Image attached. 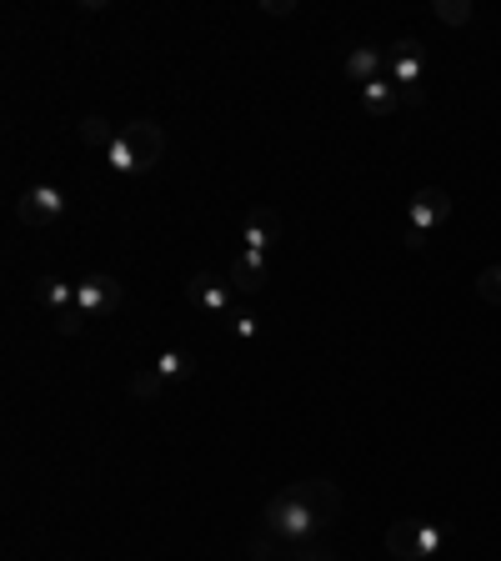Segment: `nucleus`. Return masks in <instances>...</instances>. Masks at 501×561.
<instances>
[{"label":"nucleus","instance_id":"obj_16","mask_svg":"<svg viewBox=\"0 0 501 561\" xmlns=\"http://www.w3.org/2000/svg\"><path fill=\"white\" fill-rule=\"evenodd\" d=\"M441 546H446V531H441L436 521H416V561L436 556Z\"/></svg>","mask_w":501,"mask_h":561},{"label":"nucleus","instance_id":"obj_2","mask_svg":"<svg viewBox=\"0 0 501 561\" xmlns=\"http://www.w3.org/2000/svg\"><path fill=\"white\" fill-rule=\"evenodd\" d=\"M121 146L131 151L136 176H141V171L161 166V156H166V131H161V121H126V126H121Z\"/></svg>","mask_w":501,"mask_h":561},{"label":"nucleus","instance_id":"obj_22","mask_svg":"<svg viewBox=\"0 0 501 561\" xmlns=\"http://www.w3.org/2000/svg\"><path fill=\"white\" fill-rule=\"evenodd\" d=\"M291 561H336V551H326V546H306V541H296V546H291Z\"/></svg>","mask_w":501,"mask_h":561},{"label":"nucleus","instance_id":"obj_5","mask_svg":"<svg viewBox=\"0 0 501 561\" xmlns=\"http://www.w3.org/2000/svg\"><path fill=\"white\" fill-rule=\"evenodd\" d=\"M126 301V286L116 281V276H86V281H76V306L86 311V316H106V311H116Z\"/></svg>","mask_w":501,"mask_h":561},{"label":"nucleus","instance_id":"obj_7","mask_svg":"<svg viewBox=\"0 0 501 561\" xmlns=\"http://www.w3.org/2000/svg\"><path fill=\"white\" fill-rule=\"evenodd\" d=\"M186 301H196L201 311H226L231 316V286L221 276H211V271H196L186 281Z\"/></svg>","mask_w":501,"mask_h":561},{"label":"nucleus","instance_id":"obj_9","mask_svg":"<svg viewBox=\"0 0 501 561\" xmlns=\"http://www.w3.org/2000/svg\"><path fill=\"white\" fill-rule=\"evenodd\" d=\"M281 241V216L276 211H256L251 221H246V231H241V251H271Z\"/></svg>","mask_w":501,"mask_h":561},{"label":"nucleus","instance_id":"obj_10","mask_svg":"<svg viewBox=\"0 0 501 561\" xmlns=\"http://www.w3.org/2000/svg\"><path fill=\"white\" fill-rule=\"evenodd\" d=\"M261 286H266V256H261V251H236V266H231V291L256 296Z\"/></svg>","mask_w":501,"mask_h":561},{"label":"nucleus","instance_id":"obj_26","mask_svg":"<svg viewBox=\"0 0 501 561\" xmlns=\"http://www.w3.org/2000/svg\"><path fill=\"white\" fill-rule=\"evenodd\" d=\"M426 96H421V86H411V91H401V106H421Z\"/></svg>","mask_w":501,"mask_h":561},{"label":"nucleus","instance_id":"obj_6","mask_svg":"<svg viewBox=\"0 0 501 561\" xmlns=\"http://www.w3.org/2000/svg\"><path fill=\"white\" fill-rule=\"evenodd\" d=\"M16 216H21L26 226H51V221L66 216V196H61L56 186H31V191L16 201Z\"/></svg>","mask_w":501,"mask_h":561},{"label":"nucleus","instance_id":"obj_20","mask_svg":"<svg viewBox=\"0 0 501 561\" xmlns=\"http://www.w3.org/2000/svg\"><path fill=\"white\" fill-rule=\"evenodd\" d=\"M476 296L491 301V306H501V266H491V271L476 276Z\"/></svg>","mask_w":501,"mask_h":561},{"label":"nucleus","instance_id":"obj_19","mask_svg":"<svg viewBox=\"0 0 501 561\" xmlns=\"http://www.w3.org/2000/svg\"><path fill=\"white\" fill-rule=\"evenodd\" d=\"M436 21H446V26H466L471 21V6H461V0H436Z\"/></svg>","mask_w":501,"mask_h":561},{"label":"nucleus","instance_id":"obj_11","mask_svg":"<svg viewBox=\"0 0 501 561\" xmlns=\"http://www.w3.org/2000/svg\"><path fill=\"white\" fill-rule=\"evenodd\" d=\"M346 76H351L356 86L381 81V76H386V51H376V46H356V51L346 56Z\"/></svg>","mask_w":501,"mask_h":561},{"label":"nucleus","instance_id":"obj_4","mask_svg":"<svg viewBox=\"0 0 501 561\" xmlns=\"http://www.w3.org/2000/svg\"><path fill=\"white\" fill-rule=\"evenodd\" d=\"M446 216H451V196H446L441 186H421V191L411 196L406 226H411V231H421V236H431V231H436Z\"/></svg>","mask_w":501,"mask_h":561},{"label":"nucleus","instance_id":"obj_13","mask_svg":"<svg viewBox=\"0 0 501 561\" xmlns=\"http://www.w3.org/2000/svg\"><path fill=\"white\" fill-rule=\"evenodd\" d=\"M81 141H86V146H101V151H111V146L121 141V126H111L106 116H86V121H81Z\"/></svg>","mask_w":501,"mask_h":561},{"label":"nucleus","instance_id":"obj_25","mask_svg":"<svg viewBox=\"0 0 501 561\" xmlns=\"http://www.w3.org/2000/svg\"><path fill=\"white\" fill-rule=\"evenodd\" d=\"M251 556H256V561H276V546H271L266 536H256V541H251Z\"/></svg>","mask_w":501,"mask_h":561},{"label":"nucleus","instance_id":"obj_21","mask_svg":"<svg viewBox=\"0 0 501 561\" xmlns=\"http://www.w3.org/2000/svg\"><path fill=\"white\" fill-rule=\"evenodd\" d=\"M86 331V311L71 306V311H56V336H81Z\"/></svg>","mask_w":501,"mask_h":561},{"label":"nucleus","instance_id":"obj_15","mask_svg":"<svg viewBox=\"0 0 501 561\" xmlns=\"http://www.w3.org/2000/svg\"><path fill=\"white\" fill-rule=\"evenodd\" d=\"M41 296H46L51 311H71V306H76V286L61 281V276H46V281H41Z\"/></svg>","mask_w":501,"mask_h":561},{"label":"nucleus","instance_id":"obj_3","mask_svg":"<svg viewBox=\"0 0 501 561\" xmlns=\"http://www.w3.org/2000/svg\"><path fill=\"white\" fill-rule=\"evenodd\" d=\"M421 76H426V56H421V46H416L411 36L396 41V46L386 51V81H391L396 91H411Z\"/></svg>","mask_w":501,"mask_h":561},{"label":"nucleus","instance_id":"obj_23","mask_svg":"<svg viewBox=\"0 0 501 561\" xmlns=\"http://www.w3.org/2000/svg\"><path fill=\"white\" fill-rule=\"evenodd\" d=\"M231 331H236V336H256V311L236 306V311H231Z\"/></svg>","mask_w":501,"mask_h":561},{"label":"nucleus","instance_id":"obj_12","mask_svg":"<svg viewBox=\"0 0 501 561\" xmlns=\"http://www.w3.org/2000/svg\"><path fill=\"white\" fill-rule=\"evenodd\" d=\"M361 106L371 111V116H391L396 106H401V91L381 76V81H371V86H361Z\"/></svg>","mask_w":501,"mask_h":561},{"label":"nucleus","instance_id":"obj_14","mask_svg":"<svg viewBox=\"0 0 501 561\" xmlns=\"http://www.w3.org/2000/svg\"><path fill=\"white\" fill-rule=\"evenodd\" d=\"M386 551L401 556V561H416V521H396L386 531Z\"/></svg>","mask_w":501,"mask_h":561},{"label":"nucleus","instance_id":"obj_17","mask_svg":"<svg viewBox=\"0 0 501 561\" xmlns=\"http://www.w3.org/2000/svg\"><path fill=\"white\" fill-rule=\"evenodd\" d=\"M186 371H191V356H186V351H161V356H156V376H161V381H176V376H186Z\"/></svg>","mask_w":501,"mask_h":561},{"label":"nucleus","instance_id":"obj_24","mask_svg":"<svg viewBox=\"0 0 501 561\" xmlns=\"http://www.w3.org/2000/svg\"><path fill=\"white\" fill-rule=\"evenodd\" d=\"M261 16H296V0H261Z\"/></svg>","mask_w":501,"mask_h":561},{"label":"nucleus","instance_id":"obj_1","mask_svg":"<svg viewBox=\"0 0 501 561\" xmlns=\"http://www.w3.org/2000/svg\"><path fill=\"white\" fill-rule=\"evenodd\" d=\"M266 531H271L276 541L296 546V541H311V536L321 531V521H316V511L286 486V491H276V496L266 501Z\"/></svg>","mask_w":501,"mask_h":561},{"label":"nucleus","instance_id":"obj_8","mask_svg":"<svg viewBox=\"0 0 501 561\" xmlns=\"http://www.w3.org/2000/svg\"><path fill=\"white\" fill-rule=\"evenodd\" d=\"M311 511H316V521L326 526V521H336V511H341V491H336V481H326V476H316V481H296L291 486Z\"/></svg>","mask_w":501,"mask_h":561},{"label":"nucleus","instance_id":"obj_18","mask_svg":"<svg viewBox=\"0 0 501 561\" xmlns=\"http://www.w3.org/2000/svg\"><path fill=\"white\" fill-rule=\"evenodd\" d=\"M161 386H166V381L156 376V366H151V371H136V376H131V396H136V401H151V396H161Z\"/></svg>","mask_w":501,"mask_h":561}]
</instances>
